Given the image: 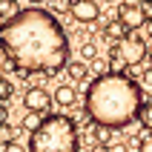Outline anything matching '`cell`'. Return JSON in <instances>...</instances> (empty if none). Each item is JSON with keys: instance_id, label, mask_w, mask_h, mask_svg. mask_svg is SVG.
Here are the masks:
<instances>
[{"instance_id": "cell-7", "label": "cell", "mask_w": 152, "mask_h": 152, "mask_svg": "<svg viewBox=\"0 0 152 152\" xmlns=\"http://www.w3.org/2000/svg\"><path fill=\"white\" fill-rule=\"evenodd\" d=\"M23 103H26V109H34V112H49V106H52V98H49V92L46 89H29V92L23 95Z\"/></svg>"}, {"instance_id": "cell-3", "label": "cell", "mask_w": 152, "mask_h": 152, "mask_svg": "<svg viewBox=\"0 0 152 152\" xmlns=\"http://www.w3.org/2000/svg\"><path fill=\"white\" fill-rule=\"evenodd\" d=\"M29 152H80V132L69 115H43L40 126L32 129Z\"/></svg>"}, {"instance_id": "cell-14", "label": "cell", "mask_w": 152, "mask_h": 152, "mask_svg": "<svg viewBox=\"0 0 152 152\" xmlns=\"http://www.w3.org/2000/svg\"><path fill=\"white\" fill-rule=\"evenodd\" d=\"M17 132H20L17 126H9L6 121H3V124H0V144H9V141H17Z\"/></svg>"}, {"instance_id": "cell-16", "label": "cell", "mask_w": 152, "mask_h": 152, "mask_svg": "<svg viewBox=\"0 0 152 152\" xmlns=\"http://www.w3.org/2000/svg\"><path fill=\"white\" fill-rule=\"evenodd\" d=\"M95 55H98V46H95L92 40H83V46H80V58H83V60H95Z\"/></svg>"}, {"instance_id": "cell-18", "label": "cell", "mask_w": 152, "mask_h": 152, "mask_svg": "<svg viewBox=\"0 0 152 152\" xmlns=\"http://www.w3.org/2000/svg\"><path fill=\"white\" fill-rule=\"evenodd\" d=\"M138 152H152V129H146L141 141H138Z\"/></svg>"}, {"instance_id": "cell-10", "label": "cell", "mask_w": 152, "mask_h": 152, "mask_svg": "<svg viewBox=\"0 0 152 152\" xmlns=\"http://www.w3.org/2000/svg\"><path fill=\"white\" fill-rule=\"evenodd\" d=\"M126 32H129V29L121 23V17H118V20H112V23H103V34H106L109 40H121Z\"/></svg>"}, {"instance_id": "cell-23", "label": "cell", "mask_w": 152, "mask_h": 152, "mask_svg": "<svg viewBox=\"0 0 152 152\" xmlns=\"http://www.w3.org/2000/svg\"><path fill=\"white\" fill-rule=\"evenodd\" d=\"M92 152H112V149H109V146H106V144H98V146H95Z\"/></svg>"}, {"instance_id": "cell-2", "label": "cell", "mask_w": 152, "mask_h": 152, "mask_svg": "<svg viewBox=\"0 0 152 152\" xmlns=\"http://www.w3.org/2000/svg\"><path fill=\"white\" fill-rule=\"evenodd\" d=\"M83 109L92 124L112 129H129L144 109V92L129 72H101L86 86Z\"/></svg>"}, {"instance_id": "cell-24", "label": "cell", "mask_w": 152, "mask_h": 152, "mask_svg": "<svg viewBox=\"0 0 152 152\" xmlns=\"http://www.w3.org/2000/svg\"><path fill=\"white\" fill-rule=\"evenodd\" d=\"M32 3H34V6H40V3H46V0H32Z\"/></svg>"}, {"instance_id": "cell-26", "label": "cell", "mask_w": 152, "mask_h": 152, "mask_svg": "<svg viewBox=\"0 0 152 152\" xmlns=\"http://www.w3.org/2000/svg\"><path fill=\"white\" fill-rule=\"evenodd\" d=\"M103 3H112V0H103Z\"/></svg>"}, {"instance_id": "cell-6", "label": "cell", "mask_w": 152, "mask_h": 152, "mask_svg": "<svg viewBox=\"0 0 152 152\" xmlns=\"http://www.w3.org/2000/svg\"><path fill=\"white\" fill-rule=\"evenodd\" d=\"M118 17H121V23L126 26L129 32L141 29V26L149 20V17H146V12H144V6H138V3H124V6H121V12H118Z\"/></svg>"}, {"instance_id": "cell-5", "label": "cell", "mask_w": 152, "mask_h": 152, "mask_svg": "<svg viewBox=\"0 0 152 152\" xmlns=\"http://www.w3.org/2000/svg\"><path fill=\"white\" fill-rule=\"evenodd\" d=\"M69 15L77 23H95V20H101V9H98V0H72Z\"/></svg>"}, {"instance_id": "cell-9", "label": "cell", "mask_w": 152, "mask_h": 152, "mask_svg": "<svg viewBox=\"0 0 152 152\" xmlns=\"http://www.w3.org/2000/svg\"><path fill=\"white\" fill-rule=\"evenodd\" d=\"M66 75L72 77V80H86L89 77V60H69L66 63Z\"/></svg>"}, {"instance_id": "cell-20", "label": "cell", "mask_w": 152, "mask_h": 152, "mask_svg": "<svg viewBox=\"0 0 152 152\" xmlns=\"http://www.w3.org/2000/svg\"><path fill=\"white\" fill-rule=\"evenodd\" d=\"M141 6H144V12H146V17H152V0H144V3H141Z\"/></svg>"}, {"instance_id": "cell-4", "label": "cell", "mask_w": 152, "mask_h": 152, "mask_svg": "<svg viewBox=\"0 0 152 152\" xmlns=\"http://www.w3.org/2000/svg\"><path fill=\"white\" fill-rule=\"evenodd\" d=\"M115 49H118V55L126 60L129 66L144 63L146 55H149V46H146V40H144V37H138V34H132V32H126L121 40H115Z\"/></svg>"}, {"instance_id": "cell-8", "label": "cell", "mask_w": 152, "mask_h": 152, "mask_svg": "<svg viewBox=\"0 0 152 152\" xmlns=\"http://www.w3.org/2000/svg\"><path fill=\"white\" fill-rule=\"evenodd\" d=\"M75 101H77L75 86H58V89H55V103H58L60 109H69V106H75Z\"/></svg>"}, {"instance_id": "cell-12", "label": "cell", "mask_w": 152, "mask_h": 152, "mask_svg": "<svg viewBox=\"0 0 152 152\" xmlns=\"http://www.w3.org/2000/svg\"><path fill=\"white\" fill-rule=\"evenodd\" d=\"M20 9H17V0H0V20H9L15 17Z\"/></svg>"}, {"instance_id": "cell-22", "label": "cell", "mask_w": 152, "mask_h": 152, "mask_svg": "<svg viewBox=\"0 0 152 152\" xmlns=\"http://www.w3.org/2000/svg\"><path fill=\"white\" fill-rule=\"evenodd\" d=\"M6 115H9V109H6V106H3V101H0V124L6 121Z\"/></svg>"}, {"instance_id": "cell-1", "label": "cell", "mask_w": 152, "mask_h": 152, "mask_svg": "<svg viewBox=\"0 0 152 152\" xmlns=\"http://www.w3.org/2000/svg\"><path fill=\"white\" fill-rule=\"evenodd\" d=\"M0 52L20 75H58L69 63V37L52 12L32 3L0 23Z\"/></svg>"}, {"instance_id": "cell-21", "label": "cell", "mask_w": 152, "mask_h": 152, "mask_svg": "<svg viewBox=\"0 0 152 152\" xmlns=\"http://www.w3.org/2000/svg\"><path fill=\"white\" fill-rule=\"evenodd\" d=\"M144 29H146V40H152V17L144 23Z\"/></svg>"}, {"instance_id": "cell-17", "label": "cell", "mask_w": 152, "mask_h": 152, "mask_svg": "<svg viewBox=\"0 0 152 152\" xmlns=\"http://www.w3.org/2000/svg\"><path fill=\"white\" fill-rule=\"evenodd\" d=\"M12 95H15V83L6 80V77H0V101H9Z\"/></svg>"}, {"instance_id": "cell-15", "label": "cell", "mask_w": 152, "mask_h": 152, "mask_svg": "<svg viewBox=\"0 0 152 152\" xmlns=\"http://www.w3.org/2000/svg\"><path fill=\"white\" fill-rule=\"evenodd\" d=\"M138 121H141V126H144V129H152V101L144 103V109H141Z\"/></svg>"}, {"instance_id": "cell-11", "label": "cell", "mask_w": 152, "mask_h": 152, "mask_svg": "<svg viewBox=\"0 0 152 152\" xmlns=\"http://www.w3.org/2000/svg\"><path fill=\"white\" fill-rule=\"evenodd\" d=\"M40 121H43V112H34V109H26V115H23V121H20V129H37L40 126Z\"/></svg>"}, {"instance_id": "cell-13", "label": "cell", "mask_w": 152, "mask_h": 152, "mask_svg": "<svg viewBox=\"0 0 152 152\" xmlns=\"http://www.w3.org/2000/svg\"><path fill=\"white\" fill-rule=\"evenodd\" d=\"M112 132H115L112 126H103V124H95V138H98V144H106V146H109V144H112Z\"/></svg>"}, {"instance_id": "cell-19", "label": "cell", "mask_w": 152, "mask_h": 152, "mask_svg": "<svg viewBox=\"0 0 152 152\" xmlns=\"http://www.w3.org/2000/svg\"><path fill=\"white\" fill-rule=\"evenodd\" d=\"M3 152H29V146H20L17 141H9V144H6V149H3Z\"/></svg>"}, {"instance_id": "cell-25", "label": "cell", "mask_w": 152, "mask_h": 152, "mask_svg": "<svg viewBox=\"0 0 152 152\" xmlns=\"http://www.w3.org/2000/svg\"><path fill=\"white\" fill-rule=\"evenodd\" d=\"M146 60H149V66H152V52H149V55H146Z\"/></svg>"}]
</instances>
